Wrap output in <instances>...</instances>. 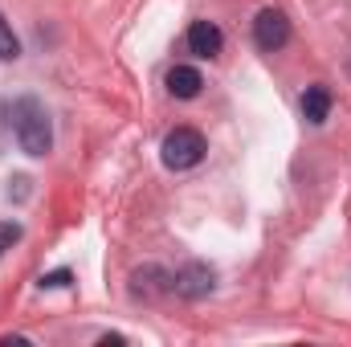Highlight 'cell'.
Wrapping results in <instances>:
<instances>
[{
    "mask_svg": "<svg viewBox=\"0 0 351 347\" xmlns=\"http://www.w3.org/2000/svg\"><path fill=\"white\" fill-rule=\"evenodd\" d=\"M254 41L262 45V49H282L286 41H290V21H286V12H278V8H262L258 12V21H254Z\"/></svg>",
    "mask_w": 351,
    "mask_h": 347,
    "instance_id": "cell-3",
    "label": "cell"
},
{
    "mask_svg": "<svg viewBox=\"0 0 351 347\" xmlns=\"http://www.w3.org/2000/svg\"><path fill=\"white\" fill-rule=\"evenodd\" d=\"M16 53H21V45H16V37H12V29H8V21L0 16V58H4V62H12Z\"/></svg>",
    "mask_w": 351,
    "mask_h": 347,
    "instance_id": "cell-9",
    "label": "cell"
},
{
    "mask_svg": "<svg viewBox=\"0 0 351 347\" xmlns=\"http://www.w3.org/2000/svg\"><path fill=\"white\" fill-rule=\"evenodd\" d=\"M12 131H16V143H21L25 156H33V160L49 156L53 127H49V115L37 98H16L12 102Z\"/></svg>",
    "mask_w": 351,
    "mask_h": 347,
    "instance_id": "cell-1",
    "label": "cell"
},
{
    "mask_svg": "<svg viewBox=\"0 0 351 347\" xmlns=\"http://www.w3.org/2000/svg\"><path fill=\"white\" fill-rule=\"evenodd\" d=\"M213 286H217V274L208 265H200V261L172 274V290L180 298H204V294H213Z\"/></svg>",
    "mask_w": 351,
    "mask_h": 347,
    "instance_id": "cell-4",
    "label": "cell"
},
{
    "mask_svg": "<svg viewBox=\"0 0 351 347\" xmlns=\"http://www.w3.org/2000/svg\"><path fill=\"white\" fill-rule=\"evenodd\" d=\"M131 282H135L131 290H135V294H147V298H156V294H168V290H172V274H164V270H156V265L139 270Z\"/></svg>",
    "mask_w": 351,
    "mask_h": 347,
    "instance_id": "cell-8",
    "label": "cell"
},
{
    "mask_svg": "<svg viewBox=\"0 0 351 347\" xmlns=\"http://www.w3.org/2000/svg\"><path fill=\"white\" fill-rule=\"evenodd\" d=\"M302 115H306V123H327V115H331V90L323 86H306V94H302Z\"/></svg>",
    "mask_w": 351,
    "mask_h": 347,
    "instance_id": "cell-7",
    "label": "cell"
},
{
    "mask_svg": "<svg viewBox=\"0 0 351 347\" xmlns=\"http://www.w3.org/2000/svg\"><path fill=\"white\" fill-rule=\"evenodd\" d=\"M74 282V274L70 270H53V274H41V290H62V286H70Z\"/></svg>",
    "mask_w": 351,
    "mask_h": 347,
    "instance_id": "cell-11",
    "label": "cell"
},
{
    "mask_svg": "<svg viewBox=\"0 0 351 347\" xmlns=\"http://www.w3.org/2000/svg\"><path fill=\"white\" fill-rule=\"evenodd\" d=\"M21 241V225L16 221H0V254H8Z\"/></svg>",
    "mask_w": 351,
    "mask_h": 347,
    "instance_id": "cell-10",
    "label": "cell"
},
{
    "mask_svg": "<svg viewBox=\"0 0 351 347\" xmlns=\"http://www.w3.org/2000/svg\"><path fill=\"white\" fill-rule=\"evenodd\" d=\"M221 45H225V37H221V29H217L213 21H192V25H188V49H192L196 58H217Z\"/></svg>",
    "mask_w": 351,
    "mask_h": 347,
    "instance_id": "cell-5",
    "label": "cell"
},
{
    "mask_svg": "<svg viewBox=\"0 0 351 347\" xmlns=\"http://www.w3.org/2000/svg\"><path fill=\"white\" fill-rule=\"evenodd\" d=\"M200 86H204L200 70H192V66H172L168 70V94L172 98H196Z\"/></svg>",
    "mask_w": 351,
    "mask_h": 347,
    "instance_id": "cell-6",
    "label": "cell"
},
{
    "mask_svg": "<svg viewBox=\"0 0 351 347\" xmlns=\"http://www.w3.org/2000/svg\"><path fill=\"white\" fill-rule=\"evenodd\" d=\"M160 152H164V164H168L172 172H188V168H196V164L204 160L208 143H204L200 131H192V127H176V131H168V139H164Z\"/></svg>",
    "mask_w": 351,
    "mask_h": 347,
    "instance_id": "cell-2",
    "label": "cell"
}]
</instances>
